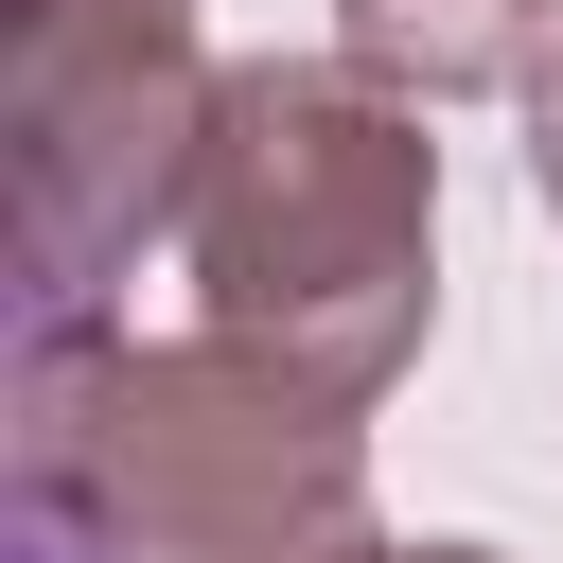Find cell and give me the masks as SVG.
Returning <instances> with one entry per match:
<instances>
[{"label": "cell", "mask_w": 563, "mask_h": 563, "mask_svg": "<svg viewBox=\"0 0 563 563\" xmlns=\"http://www.w3.org/2000/svg\"><path fill=\"white\" fill-rule=\"evenodd\" d=\"M176 246H194L211 334L282 352L334 405H387L440 317V141L352 53H246Z\"/></svg>", "instance_id": "7a4b0ae2"}, {"label": "cell", "mask_w": 563, "mask_h": 563, "mask_svg": "<svg viewBox=\"0 0 563 563\" xmlns=\"http://www.w3.org/2000/svg\"><path fill=\"white\" fill-rule=\"evenodd\" d=\"M317 563H493V545H369V528H352V545H317Z\"/></svg>", "instance_id": "52a82bcc"}, {"label": "cell", "mask_w": 563, "mask_h": 563, "mask_svg": "<svg viewBox=\"0 0 563 563\" xmlns=\"http://www.w3.org/2000/svg\"><path fill=\"white\" fill-rule=\"evenodd\" d=\"M18 563H106V545H88L70 510H35V493H18Z\"/></svg>", "instance_id": "5b68a950"}, {"label": "cell", "mask_w": 563, "mask_h": 563, "mask_svg": "<svg viewBox=\"0 0 563 563\" xmlns=\"http://www.w3.org/2000/svg\"><path fill=\"white\" fill-rule=\"evenodd\" d=\"M528 176H545V211H563V70L528 88Z\"/></svg>", "instance_id": "8992f818"}, {"label": "cell", "mask_w": 563, "mask_h": 563, "mask_svg": "<svg viewBox=\"0 0 563 563\" xmlns=\"http://www.w3.org/2000/svg\"><path fill=\"white\" fill-rule=\"evenodd\" d=\"M211 35L194 0H0V158H18V334H88L106 282L194 229L211 176Z\"/></svg>", "instance_id": "3957f363"}, {"label": "cell", "mask_w": 563, "mask_h": 563, "mask_svg": "<svg viewBox=\"0 0 563 563\" xmlns=\"http://www.w3.org/2000/svg\"><path fill=\"white\" fill-rule=\"evenodd\" d=\"M545 18L563 0H334V53L369 88H405V106H475V88H545L563 70Z\"/></svg>", "instance_id": "277c9868"}, {"label": "cell", "mask_w": 563, "mask_h": 563, "mask_svg": "<svg viewBox=\"0 0 563 563\" xmlns=\"http://www.w3.org/2000/svg\"><path fill=\"white\" fill-rule=\"evenodd\" d=\"M18 493L106 563H317L369 528V405L246 334H18Z\"/></svg>", "instance_id": "6da1fadb"}]
</instances>
